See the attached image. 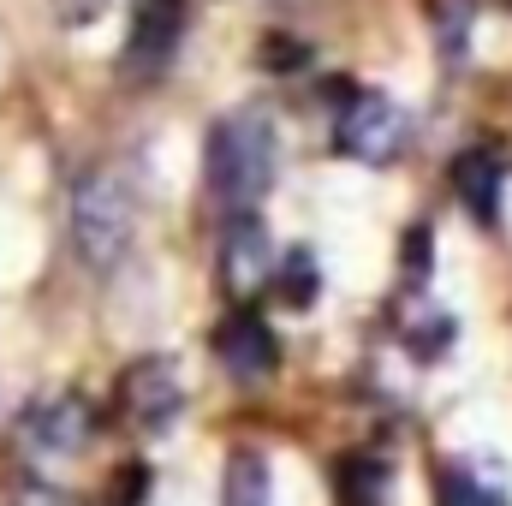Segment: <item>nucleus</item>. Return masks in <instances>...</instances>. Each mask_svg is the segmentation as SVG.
<instances>
[{"label": "nucleus", "mask_w": 512, "mask_h": 506, "mask_svg": "<svg viewBox=\"0 0 512 506\" xmlns=\"http://www.w3.org/2000/svg\"><path fill=\"white\" fill-rule=\"evenodd\" d=\"M179 36H185V0H137L126 36V72L131 78L167 72V60L179 54Z\"/></svg>", "instance_id": "nucleus-7"}, {"label": "nucleus", "mask_w": 512, "mask_h": 506, "mask_svg": "<svg viewBox=\"0 0 512 506\" xmlns=\"http://www.w3.org/2000/svg\"><path fill=\"white\" fill-rule=\"evenodd\" d=\"M54 12H60V24H96L102 12H108V0H54Z\"/></svg>", "instance_id": "nucleus-17"}, {"label": "nucleus", "mask_w": 512, "mask_h": 506, "mask_svg": "<svg viewBox=\"0 0 512 506\" xmlns=\"http://www.w3.org/2000/svg\"><path fill=\"white\" fill-rule=\"evenodd\" d=\"M18 506H66V501H60V495H24Z\"/></svg>", "instance_id": "nucleus-19"}, {"label": "nucleus", "mask_w": 512, "mask_h": 506, "mask_svg": "<svg viewBox=\"0 0 512 506\" xmlns=\"http://www.w3.org/2000/svg\"><path fill=\"white\" fill-rule=\"evenodd\" d=\"M274 126L262 108H239V114H221L209 126V149H203V173H209V191L215 203H227L233 215L256 209L274 185Z\"/></svg>", "instance_id": "nucleus-1"}, {"label": "nucleus", "mask_w": 512, "mask_h": 506, "mask_svg": "<svg viewBox=\"0 0 512 506\" xmlns=\"http://www.w3.org/2000/svg\"><path fill=\"white\" fill-rule=\"evenodd\" d=\"M120 411L137 435H167L185 411V387H179L173 358H137L120 376Z\"/></svg>", "instance_id": "nucleus-4"}, {"label": "nucleus", "mask_w": 512, "mask_h": 506, "mask_svg": "<svg viewBox=\"0 0 512 506\" xmlns=\"http://www.w3.org/2000/svg\"><path fill=\"white\" fill-rule=\"evenodd\" d=\"M274 501V477H268V459L262 453H233L227 459V489H221V506H268Z\"/></svg>", "instance_id": "nucleus-10"}, {"label": "nucleus", "mask_w": 512, "mask_h": 506, "mask_svg": "<svg viewBox=\"0 0 512 506\" xmlns=\"http://www.w3.org/2000/svg\"><path fill=\"white\" fill-rule=\"evenodd\" d=\"M262 60H268V66H298V60H304V48H298V42H268V54H262Z\"/></svg>", "instance_id": "nucleus-18"}, {"label": "nucleus", "mask_w": 512, "mask_h": 506, "mask_svg": "<svg viewBox=\"0 0 512 506\" xmlns=\"http://www.w3.org/2000/svg\"><path fill=\"white\" fill-rule=\"evenodd\" d=\"M90 429H96V411L84 405V393L36 399V405L24 411V423H18L24 447H30V453H42V459H72V453H84Z\"/></svg>", "instance_id": "nucleus-5"}, {"label": "nucleus", "mask_w": 512, "mask_h": 506, "mask_svg": "<svg viewBox=\"0 0 512 506\" xmlns=\"http://www.w3.org/2000/svg\"><path fill=\"white\" fill-rule=\"evenodd\" d=\"M453 191L465 203V215L477 227H501V191H507V173H501V155L495 149H465L453 161Z\"/></svg>", "instance_id": "nucleus-9"}, {"label": "nucleus", "mask_w": 512, "mask_h": 506, "mask_svg": "<svg viewBox=\"0 0 512 506\" xmlns=\"http://www.w3.org/2000/svg\"><path fill=\"white\" fill-rule=\"evenodd\" d=\"M268 280H274V245H268V227L256 221L251 209H239V215L227 221V239H221V286H227L239 304H251Z\"/></svg>", "instance_id": "nucleus-6"}, {"label": "nucleus", "mask_w": 512, "mask_h": 506, "mask_svg": "<svg viewBox=\"0 0 512 506\" xmlns=\"http://www.w3.org/2000/svg\"><path fill=\"white\" fill-rule=\"evenodd\" d=\"M477 24V0H429V30L447 60H465V36Z\"/></svg>", "instance_id": "nucleus-13"}, {"label": "nucleus", "mask_w": 512, "mask_h": 506, "mask_svg": "<svg viewBox=\"0 0 512 506\" xmlns=\"http://www.w3.org/2000/svg\"><path fill=\"white\" fill-rule=\"evenodd\" d=\"M429 262H435V239H429V227H411V233H405V274L423 280Z\"/></svg>", "instance_id": "nucleus-16"}, {"label": "nucleus", "mask_w": 512, "mask_h": 506, "mask_svg": "<svg viewBox=\"0 0 512 506\" xmlns=\"http://www.w3.org/2000/svg\"><path fill=\"white\" fill-rule=\"evenodd\" d=\"M215 358L233 381H268L280 364V340L274 328L256 316V310H233L221 328H215Z\"/></svg>", "instance_id": "nucleus-8"}, {"label": "nucleus", "mask_w": 512, "mask_h": 506, "mask_svg": "<svg viewBox=\"0 0 512 506\" xmlns=\"http://www.w3.org/2000/svg\"><path fill=\"white\" fill-rule=\"evenodd\" d=\"M149 483H155V471L137 459V465H126L120 477H114V489H108V506H143L149 501Z\"/></svg>", "instance_id": "nucleus-15"}, {"label": "nucleus", "mask_w": 512, "mask_h": 506, "mask_svg": "<svg viewBox=\"0 0 512 506\" xmlns=\"http://www.w3.org/2000/svg\"><path fill=\"white\" fill-rule=\"evenodd\" d=\"M340 495L346 506H387V483H393V471H387V459H370V453H352V459H340Z\"/></svg>", "instance_id": "nucleus-12"}, {"label": "nucleus", "mask_w": 512, "mask_h": 506, "mask_svg": "<svg viewBox=\"0 0 512 506\" xmlns=\"http://www.w3.org/2000/svg\"><path fill=\"white\" fill-rule=\"evenodd\" d=\"M441 506H507L495 483H483L477 471H447L441 477Z\"/></svg>", "instance_id": "nucleus-14"}, {"label": "nucleus", "mask_w": 512, "mask_h": 506, "mask_svg": "<svg viewBox=\"0 0 512 506\" xmlns=\"http://www.w3.org/2000/svg\"><path fill=\"white\" fill-rule=\"evenodd\" d=\"M292 310H310L316 304V286H322V268H316V251L310 245H298V251L274 256V280H268Z\"/></svg>", "instance_id": "nucleus-11"}, {"label": "nucleus", "mask_w": 512, "mask_h": 506, "mask_svg": "<svg viewBox=\"0 0 512 506\" xmlns=\"http://www.w3.org/2000/svg\"><path fill=\"white\" fill-rule=\"evenodd\" d=\"M131 239H137V197L126 191V179L84 173L78 191H72V245H78V256L96 274H108V268L126 262Z\"/></svg>", "instance_id": "nucleus-2"}, {"label": "nucleus", "mask_w": 512, "mask_h": 506, "mask_svg": "<svg viewBox=\"0 0 512 506\" xmlns=\"http://www.w3.org/2000/svg\"><path fill=\"white\" fill-rule=\"evenodd\" d=\"M411 143V120L399 102H387L382 90H352L340 84V114H334V149L352 155V161H370V167H387L399 161Z\"/></svg>", "instance_id": "nucleus-3"}]
</instances>
